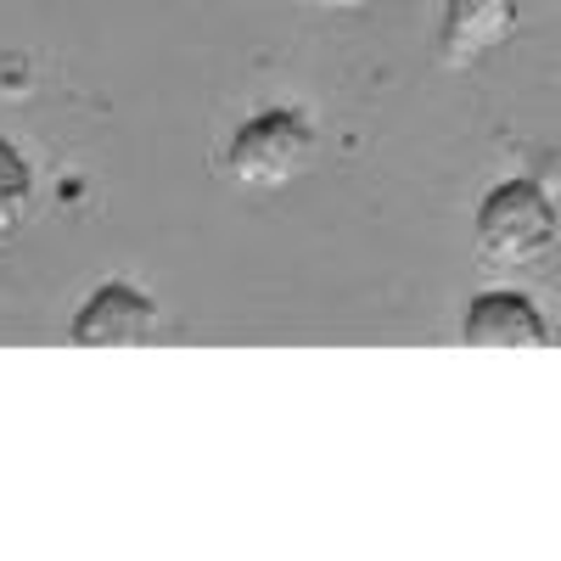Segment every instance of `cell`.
<instances>
[{
  "label": "cell",
  "instance_id": "6da1fadb",
  "mask_svg": "<svg viewBox=\"0 0 561 561\" xmlns=\"http://www.w3.org/2000/svg\"><path fill=\"white\" fill-rule=\"evenodd\" d=\"M556 248V203L539 180H505L478 208V253L494 270H528Z\"/></svg>",
  "mask_w": 561,
  "mask_h": 561
},
{
  "label": "cell",
  "instance_id": "5b68a950",
  "mask_svg": "<svg viewBox=\"0 0 561 561\" xmlns=\"http://www.w3.org/2000/svg\"><path fill=\"white\" fill-rule=\"evenodd\" d=\"M466 348H550V320L523 293H478L460 320Z\"/></svg>",
  "mask_w": 561,
  "mask_h": 561
},
{
  "label": "cell",
  "instance_id": "277c9868",
  "mask_svg": "<svg viewBox=\"0 0 561 561\" xmlns=\"http://www.w3.org/2000/svg\"><path fill=\"white\" fill-rule=\"evenodd\" d=\"M152 332H158V304L135 293L129 280H107V287L84 298L68 337L79 348H129V343H147Z\"/></svg>",
  "mask_w": 561,
  "mask_h": 561
},
{
  "label": "cell",
  "instance_id": "7a4b0ae2",
  "mask_svg": "<svg viewBox=\"0 0 561 561\" xmlns=\"http://www.w3.org/2000/svg\"><path fill=\"white\" fill-rule=\"evenodd\" d=\"M314 158V129L287 113V107H270V113H253L237 135H230V174H237L242 185H253V192H275V185H287L309 169Z\"/></svg>",
  "mask_w": 561,
  "mask_h": 561
},
{
  "label": "cell",
  "instance_id": "52a82bcc",
  "mask_svg": "<svg viewBox=\"0 0 561 561\" xmlns=\"http://www.w3.org/2000/svg\"><path fill=\"white\" fill-rule=\"evenodd\" d=\"M309 7H320V12H359V7H370V0H309Z\"/></svg>",
  "mask_w": 561,
  "mask_h": 561
},
{
  "label": "cell",
  "instance_id": "3957f363",
  "mask_svg": "<svg viewBox=\"0 0 561 561\" xmlns=\"http://www.w3.org/2000/svg\"><path fill=\"white\" fill-rule=\"evenodd\" d=\"M523 18H528V0H444L438 51L449 68H478L523 28Z\"/></svg>",
  "mask_w": 561,
  "mask_h": 561
},
{
  "label": "cell",
  "instance_id": "8992f818",
  "mask_svg": "<svg viewBox=\"0 0 561 561\" xmlns=\"http://www.w3.org/2000/svg\"><path fill=\"white\" fill-rule=\"evenodd\" d=\"M28 208H34V174L12 140H0V237H12L28 219Z\"/></svg>",
  "mask_w": 561,
  "mask_h": 561
}]
</instances>
